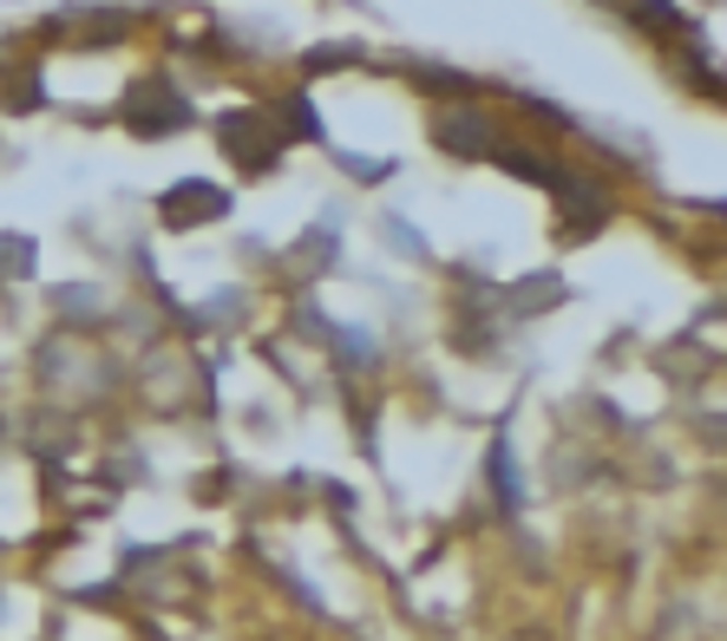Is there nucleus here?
Listing matches in <instances>:
<instances>
[{"label": "nucleus", "instance_id": "1", "mask_svg": "<svg viewBox=\"0 0 727 641\" xmlns=\"http://www.w3.org/2000/svg\"><path fill=\"white\" fill-rule=\"evenodd\" d=\"M197 210H223V197H216V190H203V183H184L177 197H164V216H171V223H190Z\"/></svg>", "mask_w": 727, "mask_h": 641}]
</instances>
